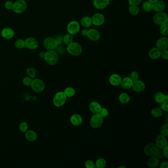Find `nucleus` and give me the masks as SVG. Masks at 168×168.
I'll return each mask as SVG.
<instances>
[{
  "label": "nucleus",
  "instance_id": "1",
  "mask_svg": "<svg viewBox=\"0 0 168 168\" xmlns=\"http://www.w3.org/2000/svg\"><path fill=\"white\" fill-rule=\"evenodd\" d=\"M67 50L70 54L73 56H78L82 54V48L77 42H72L67 45Z\"/></svg>",
  "mask_w": 168,
  "mask_h": 168
},
{
  "label": "nucleus",
  "instance_id": "2",
  "mask_svg": "<svg viewBox=\"0 0 168 168\" xmlns=\"http://www.w3.org/2000/svg\"><path fill=\"white\" fill-rule=\"evenodd\" d=\"M44 59L45 62L50 65H54L58 61V55L54 50H48L45 52Z\"/></svg>",
  "mask_w": 168,
  "mask_h": 168
},
{
  "label": "nucleus",
  "instance_id": "3",
  "mask_svg": "<svg viewBox=\"0 0 168 168\" xmlns=\"http://www.w3.org/2000/svg\"><path fill=\"white\" fill-rule=\"evenodd\" d=\"M144 152L147 156L150 157H156L160 151V149L156 144L154 143H150L147 144L143 149Z\"/></svg>",
  "mask_w": 168,
  "mask_h": 168
},
{
  "label": "nucleus",
  "instance_id": "4",
  "mask_svg": "<svg viewBox=\"0 0 168 168\" xmlns=\"http://www.w3.org/2000/svg\"><path fill=\"white\" fill-rule=\"evenodd\" d=\"M153 21L156 25H161L168 22L167 14L163 12H157L153 17Z\"/></svg>",
  "mask_w": 168,
  "mask_h": 168
},
{
  "label": "nucleus",
  "instance_id": "5",
  "mask_svg": "<svg viewBox=\"0 0 168 168\" xmlns=\"http://www.w3.org/2000/svg\"><path fill=\"white\" fill-rule=\"evenodd\" d=\"M27 5L24 0H17L13 3L12 10L16 13H23L26 11Z\"/></svg>",
  "mask_w": 168,
  "mask_h": 168
},
{
  "label": "nucleus",
  "instance_id": "6",
  "mask_svg": "<svg viewBox=\"0 0 168 168\" xmlns=\"http://www.w3.org/2000/svg\"><path fill=\"white\" fill-rule=\"evenodd\" d=\"M104 118L99 114H94L91 117L90 124L94 129H98L103 124Z\"/></svg>",
  "mask_w": 168,
  "mask_h": 168
},
{
  "label": "nucleus",
  "instance_id": "7",
  "mask_svg": "<svg viewBox=\"0 0 168 168\" xmlns=\"http://www.w3.org/2000/svg\"><path fill=\"white\" fill-rule=\"evenodd\" d=\"M67 96L64 92H59L56 94L54 97L53 103L56 107H61L65 104Z\"/></svg>",
  "mask_w": 168,
  "mask_h": 168
},
{
  "label": "nucleus",
  "instance_id": "8",
  "mask_svg": "<svg viewBox=\"0 0 168 168\" xmlns=\"http://www.w3.org/2000/svg\"><path fill=\"white\" fill-rule=\"evenodd\" d=\"M30 86L32 88V90L37 93L42 92L45 88V84L44 83V82L42 79L39 78H36L32 80V83Z\"/></svg>",
  "mask_w": 168,
  "mask_h": 168
},
{
  "label": "nucleus",
  "instance_id": "9",
  "mask_svg": "<svg viewBox=\"0 0 168 168\" xmlns=\"http://www.w3.org/2000/svg\"><path fill=\"white\" fill-rule=\"evenodd\" d=\"M44 46L48 50H54L58 46L57 40L51 37L45 38L43 43Z\"/></svg>",
  "mask_w": 168,
  "mask_h": 168
},
{
  "label": "nucleus",
  "instance_id": "10",
  "mask_svg": "<svg viewBox=\"0 0 168 168\" xmlns=\"http://www.w3.org/2000/svg\"><path fill=\"white\" fill-rule=\"evenodd\" d=\"M80 24L77 21L73 20L70 22L69 24H68L67 31L68 33L72 35H75L77 34L80 31Z\"/></svg>",
  "mask_w": 168,
  "mask_h": 168
},
{
  "label": "nucleus",
  "instance_id": "11",
  "mask_svg": "<svg viewBox=\"0 0 168 168\" xmlns=\"http://www.w3.org/2000/svg\"><path fill=\"white\" fill-rule=\"evenodd\" d=\"M110 4V0H94L93 5L97 10H103L107 8Z\"/></svg>",
  "mask_w": 168,
  "mask_h": 168
},
{
  "label": "nucleus",
  "instance_id": "12",
  "mask_svg": "<svg viewBox=\"0 0 168 168\" xmlns=\"http://www.w3.org/2000/svg\"><path fill=\"white\" fill-rule=\"evenodd\" d=\"M92 24L96 26H100L103 25L105 21V17L103 14L97 13L92 17Z\"/></svg>",
  "mask_w": 168,
  "mask_h": 168
},
{
  "label": "nucleus",
  "instance_id": "13",
  "mask_svg": "<svg viewBox=\"0 0 168 168\" xmlns=\"http://www.w3.org/2000/svg\"><path fill=\"white\" fill-rule=\"evenodd\" d=\"M87 37L92 41L96 42L99 40L101 37V34L99 31L96 29H90L88 31Z\"/></svg>",
  "mask_w": 168,
  "mask_h": 168
},
{
  "label": "nucleus",
  "instance_id": "14",
  "mask_svg": "<svg viewBox=\"0 0 168 168\" xmlns=\"http://www.w3.org/2000/svg\"><path fill=\"white\" fill-rule=\"evenodd\" d=\"M166 138L167 137L162 135H159L156 138L155 144L159 149H164L168 147V142Z\"/></svg>",
  "mask_w": 168,
  "mask_h": 168
},
{
  "label": "nucleus",
  "instance_id": "15",
  "mask_svg": "<svg viewBox=\"0 0 168 168\" xmlns=\"http://www.w3.org/2000/svg\"><path fill=\"white\" fill-rule=\"evenodd\" d=\"M156 46L160 50L167 49L168 48V38L165 36L159 38L156 42Z\"/></svg>",
  "mask_w": 168,
  "mask_h": 168
},
{
  "label": "nucleus",
  "instance_id": "16",
  "mask_svg": "<svg viewBox=\"0 0 168 168\" xmlns=\"http://www.w3.org/2000/svg\"><path fill=\"white\" fill-rule=\"evenodd\" d=\"M131 88L136 92H142L145 89L146 85L143 82L139 81L138 79L137 81L133 82Z\"/></svg>",
  "mask_w": 168,
  "mask_h": 168
},
{
  "label": "nucleus",
  "instance_id": "17",
  "mask_svg": "<svg viewBox=\"0 0 168 168\" xmlns=\"http://www.w3.org/2000/svg\"><path fill=\"white\" fill-rule=\"evenodd\" d=\"M25 46L29 49L35 50L39 46V43L35 38L29 37L25 40Z\"/></svg>",
  "mask_w": 168,
  "mask_h": 168
},
{
  "label": "nucleus",
  "instance_id": "18",
  "mask_svg": "<svg viewBox=\"0 0 168 168\" xmlns=\"http://www.w3.org/2000/svg\"><path fill=\"white\" fill-rule=\"evenodd\" d=\"M122 78L119 75L117 74H113L110 77V82L114 86H118L120 85L122 82Z\"/></svg>",
  "mask_w": 168,
  "mask_h": 168
},
{
  "label": "nucleus",
  "instance_id": "19",
  "mask_svg": "<svg viewBox=\"0 0 168 168\" xmlns=\"http://www.w3.org/2000/svg\"><path fill=\"white\" fill-rule=\"evenodd\" d=\"M166 8V4L163 0H158L153 3V9L156 12H163Z\"/></svg>",
  "mask_w": 168,
  "mask_h": 168
},
{
  "label": "nucleus",
  "instance_id": "20",
  "mask_svg": "<svg viewBox=\"0 0 168 168\" xmlns=\"http://www.w3.org/2000/svg\"><path fill=\"white\" fill-rule=\"evenodd\" d=\"M2 36L6 39H11L14 36V32L11 28H5L1 32Z\"/></svg>",
  "mask_w": 168,
  "mask_h": 168
},
{
  "label": "nucleus",
  "instance_id": "21",
  "mask_svg": "<svg viewBox=\"0 0 168 168\" xmlns=\"http://www.w3.org/2000/svg\"><path fill=\"white\" fill-rule=\"evenodd\" d=\"M148 55L149 58L152 59H158L161 56V50L157 48H152L149 51Z\"/></svg>",
  "mask_w": 168,
  "mask_h": 168
},
{
  "label": "nucleus",
  "instance_id": "22",
  "mask_svg": "<svg viewBox=\"0 0 168 168\" xmlns=\"http://www.w3.org/2000/svg\"><path fill=\"white\" fill-rule=\"evenodd\" d=\"M70 121L72 124L76 126L81 125L82 123V117L78 114H74L72 115L70 119Z\"/></svg>",
  "mask_w": 168,
  "mask_h": 168
},
{
  "label": "nucleus",
  "instance_id": "23",
  "mask_svg": "<svg viewBox=\"0 0 168 168\" xmlns=\"http://www.w3.org/2000/svg\"><path fill=\"white\" fill-rule=\"evenodd\" d=\"M89 110L94 114H98L102 109L101 105L97 102H92L90 103L89 106Z\"/></svg>",
  "mask_w": 168,
  "mask_h": 168
},
{
  "label": "nucleus",
  "instance_id": "24",
  "mask_svg": "<svg viewBox=\"0 0 168 168\" xmlns=\"http://www.w3.org/2000/svg\"><path fill=\"white\" fill-rule=\"evenodd\" d=\"M154 101L158 104H162L166 100H168V95L161 92L156 93L154 96Z\"/></svg>",
  "mask_w": 168,
  "mask_h": 168
},
{
  "label": "nucleus",
  "instance_id": "25",
  "mask_svg": "<svg viewBox=\"0 0 168 168\" xmlns=\"http://www.w3.org/2000/svg\"><path fill=\"white\" fill-rule=\"evenodd\" d=\"M133 82L131 79L130 77H126L122 79L121 85L123 89L127 90V89H130L132 87Z\"/></svg>",
  "mask_w": 168,
  "mask_h": 168
},
{
  "label": "nucleus",
  "instance_id": "26",
  "mask_svg": "<svg viewBox=\"0 0 168 168\" xmlns=\"http://www.w3.org/2000/svg\"><path fill=\"white\" fill-rule=\"evenodd\" d=\"M25 138L29 142H34L37 138L36 133L33 130H27L25 132Z\"/></svg>",
  "mask_w": 168,
  "mask_h": 168
},
{
  "label": "nucleus",
  "instance_id": "27",
  "mask_svg": "<svg viewBox=\"0 0 168 168\" xmlns=\"http://www.w3.org/2000/svg\"><path fill=\"white\" fill-rule=\"evenodd\" d=\"M81 24L84 28L90 27L91 25H92V19L90 17L88 16H85L83 17L81 19Z\"/></svg>",
  "mask_w": 168,
  "mask_h": 168
},
{
  "label": "nucleus",
  "instance_id": "28",
  "mask_svg": "<svg viewBox=\"0 0 168 168\" xmlns=\"http://www.w3.org/2000/svg\"><path fill=\"white\" fill-rule=\"evenodd\" d=\"M159 163V160L156 157H150L148 161H147V166L151 168H154L157 167Z\"/></svg>",
  "mask_w": 168,
  "mask_h": 168
},
{
  "label": "nucleus",
  "instance_id": "29",
  "mask_svg": "<svg viewBox=\"0 0 168 168\" xmlns=\"http://www.w3.org/2000/svg\"><path fill=\"white\" fill-rule=\"evenodd\" d=\"M130 100V97L126 93H122L119 96V100L120 102L123 104H126L129 103Z\"/></svg>",
  "mask_w": 168,
  "mask_h": 168
},
{
  "label": "nucleus",
  "instance_id": "30",
  "mask_svg": "<svg viewBox=\"0 0 168 168\" xmlns=\"http://www.w3.org/2000/svg\"><path fill=\"white\" fill-rule=\"evenodd\" d=\"M142 8L143 11L147 12H151L153 9V4L148 1L144 2L142 5Z\"/></svg>",
  "mask_w": 168,
  "mask_h": 168
},
{
  "label": "nucleus",
  "instance_id": "31",
  "mask_svg": "<svg viewBox=\"0 0 168 168\" xmlns=\"http://www.w3.org/2000/svg\"><path fill=\"white\" fill-rule=\"evenodd\" d=\"M151 114L155 118H159L162 116L163 111L160 108H155L152 109L151 110Z\"/></svg>",
  "mask_w": 168,
  "mask_h": 168
},
{
  "label": "nucleus",
  "instance_id": "32",
  "mask_svg": "<svg viewBox=\"0 0 168 168\" xmlns=\"http://www.w3.org/2000/svg\"><path fill=\"white\" fill-rule=\"evenodd\" d=\"M129 12L132 16H137L140 12V9L137 5H129Z\"/></svg>",
  "mask_w": 168,
  "mask_h": 168
},
{
  "label": "nucleus",
  "instance_id": "33",
  "mask_svg": "<svg viewBox=\"0 0 168 168\" xmlns=\"http://www.w3.org/2000/svg\"><path fill=\"white\" fill-rule=\"evenodd\" d=\"M160 33L163 36H167L168 35V23L160 25Z\"/></svg>",
  "mask_w": 168,
  "mask_h": 168
},
{
  "label": "nucleus",
  "instance_id": "34",
  "mask_svg": "<svg viewBox=\"0 0 168 168\" xmlns=\"http://www.w3.org/2000/svg\"><path fill=\"white\" fill-rule=\"evenodd\" d=\"M63 41L67 45L73 42V37L72 35L67 34L64 35L63 38Z\"/></svg>",
  "mask_w": 168,
  "mask_h": 168
},
{
  "label": "nucleus",
  "instance_id": "35",
  "mask_svg": "<svg viewBox=\"0 0 168 168\" xmlns=\"http://www.w3.org/2000/svg\"><path fill=\"white\" fill-rule=\"evenodd\" d=\"M107 162L104 158H99L97 159L95 164V166L98 168H103L105 167Z\"/></svg>",
  "mask_w": 168,
  "mask_h": 168
},
{
  "label": "nucleus",
  "instance_id": "36",
  "mask_svg": "<svg viewBox=\"0 0 168 168\" xmlns=\"http://www.w3.org/2000/svg\"><path fill=\"white\" fill-rule=\"evenodd\" d=\"M26 72L27 75L29 77H30L32 79H34L35 77V76H36L37 71H36V69L33 68H29L27 69Z\"/></svg>",
  "mask_w": 168,
  "mask_h": 168
},
{
  "label": "nucleus",
  "instance_id": "37",
  "mask_svg": "<svg viewBox=\"0 0 168 168\" xmlns=\"http://www.w3.org/2000/svg\"><path fill=\"white\" fill-rule=\"evenodd\" d=\"M64 93L67 97H73L75 94V90L72 87H68L64 90Z\"/></svg>",
  "mask_w": 168,
  "mask_h": 168
},
{
  "label": "nucleus",
  "instance_id": "38",
  "mask_svg": "<svg viewBox=\"0 0 168 168\" xmlns=\"http://www.w3.org/2000/svg\"><path fill=\"white\" fill-rule=\"evenodd\" d=\"M161 135L167 137L168 136V123H166L163 125L160 129Z\"/></svg>",
  "mask_w": 168,
  "mask_h": 168
},
{
  "label": "nucleus",
  "instance_id": "39",
  "mask_svg": "<svg viewBox=\"0 0 168 168\" xmlns=\"http://www.w3.org/2000/svg\"><path fill=\"white\" fill-rule=\"evenodd\" d=\"M15 46L17 49H23L25 46V40L22 39H19L17 40L15 43Z\"/></svg>",
  "mask_w": 168,
  "mask_h": 168
},
{
  "label": "nucleus",
  "instance_id": "40",
  "mask_svg": "<svg viewBox=\"0 0 168 168\" xmlns=\"http://www.w3.org/2000/svg\"><path fill=\"white\" fill-rule=\"evenodd\" d=\"M28 125L27 123L25 121L22 122L19 124V129L20 131H21L22 132H26L28 130Z\"/></svg>",
  "mask_w": 168,
  "mask_h": 168
},
{
  "label": "nucleus",
  "instance_id": "41",
  "mask_svg": "<svg viewBox=\"0 0 168 168\" xmlns=\"http://www.w3.org/2000/svg\"><path fill=\"white\" fill-rule=\"evenodd\" d=\"M23 83L26 86H30L32 82V78L30 77H24L23 79Z\"/></svg>",
  "mask_w": 168,
  "mask_h": 168
},
{
  "label": "nucleus",
  "instance_id": "42",
  "mask_svg": "<svg viewBox=\"0 0 168 168\" xmlns=\"http://www.w3.org/2000/svg\"><path fill=\"white\" fill-rule=\"evenodd\" d=\"M139 74L137 71H133L130 74V78L132 80L133 82L137 81L139 78Z\"/></svg>",
  "mask_w": 168,
  "mask_h": 168
},
{
  "label": "nucleus",
  "instance_id": "43",
  "mask_svg": "<svg viewBox=\"0 0 168 168\" xmlns=\"http://www.w3.org/2000/svg\"><path fill=\"white\" fill-rule=\"evenodd\" d=\"M99 114L101 115L103 118H105L109 115V111L107 109L102 108Z\"/></svg>",
  "mask_w": 168,
  "mask_h": 168
},
{
  "label": "nucleus",
  "instance_id": "44",
  "mask_svg": "<svg viewBox=\"0 0 168 168\" xmlns=\"http://www.w3.org/2000/svg\"><path fill=\"white\" fill-rule=\"evenodd\" d=\"M85 167L87 168H93L95 167V164L91 160H87L85 163Z\"/></svg>",
  "mask_w": 168,
  "mask_h": 168
},
{
  "label": "nucleus",
  "instance_id": "45",
  "mask_svg": "<svg viewBox=\"0 0 168 168\" xmlns=\"http://www.w3.org/2000/svg\"><path fill=\"white\" fill-rule=\"evenodd\" d=\"M164 60H167L168 59V50L164 49L161 50V56Z\"/></svg>",
  "mask_w": 168,
  "mask_h": 168
},
{
  "label": "nucleus",
  "instance_id": "46",
  "mask_svg": "<svg viewBox=\"0 0 168 168\" xmlns=\"http://www.w3.org/2000/svg\"><path fill=\"white\" fill-rule=\"evenodd\" d=\"M161 109L164 111L168 112V100H166L164 102L161 104Z\"/></svg>",
  "mask_w": 168,
  "mask_h": 168
},
{
  "label": "nucleus",
  "instance_id": "47",
  "mask_svg": "<svg viewBox=\"0 0 168 168\" xmlns=\"http://www.w3.org/2000/svg\"><path fill=\"white\" fill-rule=\"evenodd\" d=\"M13 6V2H12L11 1H8L6 2V3H5V6L7 10H12Z\"/></svg>",
  "mask_w": 168,
  "mask_h": 168
},
{
  "label": "nucleus",
  "instance_id": "48",
  "mask_svg": "<svg viewBox=\"0 0 168 168\" xmlns=\"http://www.w3.org/2000/svg\"><path fill=\"white\" fill-rule=\"evenodd\" d=\"M142 0H128L129 5H137L141 4Z\"/></svg>",
  "mask_w": 168,
  "mask_h": 168
},
{
  "label": "nucleus",
  "instance_id": "49",
  "mask_svg": "<svg viewBox=\"0 0 168 168\" xmlns=\"http://www.w3.org/2000/svg\"><path fill=\"white\" fill-rule=\"evenodd\" d=\"M160 168H168V162L167 161H164L162 162L160 165Z\"/></svg>",
  "mask_w": 168,
  "mask_h": 168
},
{
  "label": "nucleus",
  "instance_id": "50",
  "mask_svg": "<svg viewBox=\"0 0 168 168\" xmlns=\"http://www.w3.org/2000/svg\"><path fill=\"white\" fill-rule=\"evenodd\" d=\"M156 157L159 160H160H160H161V159H162L164 157V155L163 153L159 151L157 155V156H156Z\"/></svg>",
  "mask_w": 168,
  "mask_h": 168
},
{
  "label": "nucleus",
  "instance_id": "51",
  "mask_svg": "<svg viewBox=\"0 0 168 168\" xmlns=\"http://www.w3.org/2000/svg\"><path fill=\"white\" fill-rule=\"evenodd\" d=\"M164 155L165 157L166 158H168V146L166 147L164 149L163 152Z\"/></svg>",
  "mask_w": 168,
  "mask_h": 168
},
{
  "label": "nucleus",
  "instance_id": "52",
  "mask_svg": "<svg viewBox=\"0 0 168 168\" xmlns=\"http://www.w3.org/2000/svg\"><path fill=\"white\" fill-rule=\"evenodd\" d=\"M88 30H87V29H83V30L82 31V36H87L88 34Z\"/></svg>",
  "mask_w": 168,
  "mask_h": 168
},
{
  "label": "nucleus",
  "instance_id": "53",
  "mask_svg": "<svg viewBox=\"0 0 168 168\" xmlns=\"http://www.w3.org/2000/svg\"><path fill=\"white\" fill-rule=\"evenodd\" d=\"M44 54H44V53H43V52H41V53H40V57L44 58Z\"/></svg>",
  "mask_w": 168,
  "mask_h": 168
},
{
  "label": "nucleus",
  "instance_id": "54",
  "mask_svg": "<svg viewBox=\"0 0 168 168\" xmlns=\"http://www.w3.org/2000/svg\"><path fill=\"white\" fill-rule=\"evenodd\" d=\"M148 1L150 2H152V3H154V2H156L157 1H158V0H148Z\"/></svg>",
  "mask_w": 168,
  "mask_h": 168
},
{
  "label": "nucleus",
  "instance_id": "55",
  "mask_svg": "<svg viewBox=\"0 0 168 168\" xmlns=\"http://www.w3.org/2000/svg\"><path fill=\"white\" fill-rule=\"evenodd\" d=\"M126 168V167L125 166H120V167H119V168Z\"/></svg>",
  "mask_w": 168,
  "mask_h": 168
},
{
  "label": "nucleus",
  "instance_id": "56",
  "mask_svg": "<svg viewBox=\"0 0 168 168\" xmlns=\"http://www.w3.org/2000/svg\"><path fill=\"white\" fill-rule=\"evenodd\" d=\"M110 1H115V0H110Z\"/></svg>",
  "mask_w": 168,
  "mask_h": 168
}]
</instances>
